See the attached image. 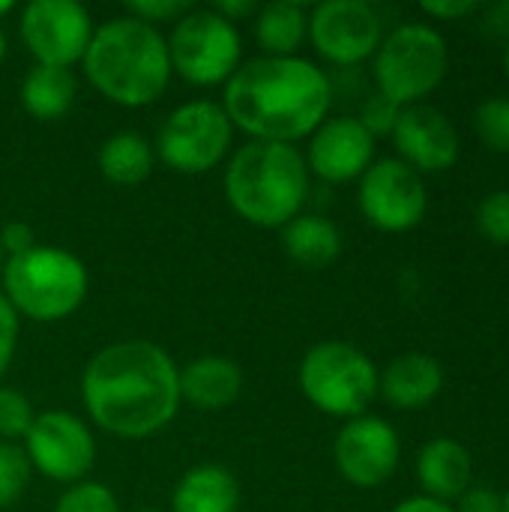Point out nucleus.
<instances>
[{"label":"nucleus","instance_id":"f257e3e1","mask_svg":"<svg viewBox=\"0 0 509 512\" xmlns=\"http://www.w3.org/2000/svg\"><path fill=\"white\" fill-rule=\"evenodd\" d=\"M81 399L102 432L141 441L162 432L177 417L180 369L156 342H114L84 366Z\"/></svg>","mask_w":509,"mask_h":512},{"label":"nucleus","instance_id":"f03ea898","mask_svg":"<svg viewBox=\"0 0 509 512\" xmlns=\"http://www.w3.org/2000/svg\"><path fill=\"white\" fill-rule=\"evenodd\" d=\"M330 102V78L312 60L255 57L228 78L222 108L252 141L294 144L327 120Z\"/></svg>","mask_w":509,"mask_h":512},{"label":"nucleus","instance_id":"7ed1b4c3","mask_svg":"<svg viewBox=\"0 0 509 512\" xmlns=\"http://www.w3.org/2000/svg\"><path fill=\"white\" fill-rule=\"evenodd\" d=\"M81 63L87 81L108 102L123 108H144L156 102L171 81L165 36L159 27L132 15L99 24Z\"/></svg>","mask_w":509,"mask_h":512},{"label":"nucleus","instance_id":"20e7f679","mask_svg":"<svg viewBox=\"0 0 509 512\" xmlns=\"http://www.w3.org/2000/svg\"><path fill=\"white\" fill-rule=\"evenodd\" d=\"M225 195L240 219L285 228L309 198V168L294 144L249 141L225 168Z\"/></svg>","mask_w":509,"mask_h":512},{"label":"nucleus","instance_id":"39448f33","mask_svg":"<svg viewBox=\"0 0 509 512\" xmlns=\"http://www.w3.org/2000/svg\"><path fill=\"white\" fill-rule=\"evenodd\" d=\"M3 297L18 312L39 324H54L78 312L87 297L90 276L78 255L57 246H33L24 255L3 261Z\"/></svg>","mask_w":509,"mask_h":512},{"label":"nucleus","instance_id":"423d86ee","mask_svg":"<svg viewBox=\"0 0 509 512\" xmlns=\"http://www.w3.org/2000/svg\"><path fill=\"white\" fill-rule=\"evenodd\" d=\"M450 72V48L438 27L405 21L390 30L375 51L378 93L399 108L423 102Z\"/></svg>","mask_w":509,"mask_h":512},{"label":"nucleus","instance_id":"0eeeda50","mask_svg":"<svg viewBox=\"0 0 509 512\" xmlns=\"http://www.w3.org/2000/svg\"><path fill=\"white\" fill-rule=\"evenodd\" d=\"M300 390L321 414L354 420L378 396V369L348 342H321L300 363Z\"/></svg>","mask_w":509,"mask_h":512},{"label":"nucleus","instance_id":"6e6552de","mask_svg":"<svg viewBox=\"0 0 509 512\" xmlns=\"http://www.w3.org/2000/svg\"><path fill=\"white\" fill-rule=\"evenodd\" d=\"M165 42L171 69L195 87L228 84L243 60L237 24L225 21L213 9H189L180 15Z\"/></svg>","mask_w":509,"mask_h":512},{"label":"nucleus","instance_id":"1a4fd4ad","mask_svg":"<svg viewBox=\"0 0 509 512\" xmlns=\"http://www.w3.org/2000/svg\"><path fill=\"white\" fill-rule=\"evenodd\" d=\"M234 126L219 102L192 99L168 114L159 129L156 153L177 174H207L231 147Z\"/></svg>","mask_w":509,"mask_h":512},{"label":"nucleus","instance_id":"9d476101","mask_svg":"<svg viewBox=\"0 0 509 512\" xmlns=\"http://www.w3.org/2000/svg\"><path fill=\"white\" fill-rule=\"evenodd\" d=\"M366 222L387 234L411 231L423 222L429 207V192L423 177L402 159H375L360 177L357 192Z\"/></svg>","mask_w":509,"mask_h":512},{"label":"nucleus","instance_id":"9b49d317","mask_svg":"<svg viewBox=\"0 0 509 512\" xmlns=\"http://www.w3.org/2000/svg\"><path fill=\"white\" fill-rule=\"evenodd\" d=\"M24 453L42 477L75 486L96 465V438L75 414L45 411L24 435Z\"/></svg>","mask_w":509,"mask_h":512},{"label":"nucleus","instance_id":"f8f14e48","mask_svg":"<svg viewBox=\"0 0 509 512\" xmlns=\"http://www.w3.org/2000/svg\"><path fill=\"white\" fill-rule=\"evenodd\" d=\"M18 27L39 66L72 69L84 60L93 39L90 12L78 0H30Z\"/></svg>","mask_w":509,"mask_h":512},{"label":"nucleus","instance_id":"ddd939ff","mask_svg":"<svg viewBox=\"0 0 509 512\" xmlns=\"http://www.w3.org/2000/svg\"><path fill=\"white\" fill-rule=\"evenodd\" d=\"M309 39L315 51L336 66H357L375 57L384 27L366 0H324L309 12Z\"/></svg>","mask_w":509,"mask_h":512},{"label":"nucleus","instance_id":"4468645a","mask_svg":"<svg viewBox=\"0 0 509 512\" xmlns=\"http://www.w3.org/2000/svg\"><path fill=\"white\" fill-rule=\"evenodd\" d=\"M402 444L396 429L384 417H354L336 435L333 459L339 474L357 489H378L384 486L399 468Z\"/></svg>","mask_w":509,"mask_h":512},{"label":"nucleus","instance_id":"2eb2a0df","mask_svg":"<svg viewBox=\"0 0 509 512\" xmlns=\"http://www.w3.org/2000/svg\"><path fill=\"white\" fill-rule=\"evenodd\" d=\"M390 138L399 153L396 159H402L420 177L450 171L462 153V138L456 123L441 108L426 102L402 108Z\"/></svg>","mask_w":509,"mask_h":512},{"label":"nucleus","instance_id":"dca6fc26","mask_svg":"<svg viewBox=\"0 0 509 512\" xmlns=\"http://www.w3.org/2000/svg\"><path fill=\"white\" fill-rule=\"evenodd\" d=\"M309 174L324 183H351L375 162V138L357 117H327L312 135L306 150Z\"/></svg>","mask_w":509,"mask_h":512},{"label":"nucleus","instance_id":"f3484780","mask_svg":"<svg viewBox=\"0 0 509 512\" xmlns=\"http://www.w3.org/2000/svg\"><path fill=\"white\" fill-rule=\"evenodd\" d=\"M444 390V369L432 354L408 351L387 363L378 372V396L399 411H420L438 399Z\"/></svg>","mask_w":509,"mask_h":512},{"label":"nucleus","instance_id":"a211bd4d","mask_svg":"<svg viewBox=\"0 0 509 512\" xmlns=\"http://www.w3.org/2000/svg\"><path fill=\"white\" fill-rule=\"evenodd\" d=\"M474 477V462L465 444L456 438H432L420 453H417V483L420 495L456 504L468 489Z\"/></svg>","mask_w":509,"mask_h":512},{"label":"nucleus","instance_id":"6ab92c4d","mask_svg":"<svg viewBox=\"0 0 509 512\" xmlns=\"http://www.w3.org/2000/svg\"><path fill=\"white\" fill-rule=\"evenodd\" d=\"M243 393V369L231 357L204 354L180 369V402L198 411H225Z\"/></svg>","mask_w":509,"mask_h":512},{"label":"nucleus","instance_id":"aec40b11","mask_svg":"<svg viewBox=\"0 0 509 512\" xmlns=\"http://www.w3.org/2000/svg\"><path fill=\"white\" fill-rule=\"evenodd\" d=\"M240 483L222 465L189 468L171 495V512H237Z\"/></svg>","mask_w":509,"mask_h":512},{"label":"nucleus","instance_id":"412c9836","mask_svg":"<svg viewBox=\"0 0 509 512\" xmlns=\"http://www.w3.org/2000/svg\"><path fill=\"white\" fill-rule=\"evenodd\" d=\"M282 249L294 264L324 270L342 255V231L327 216L300 213L282 228Z\"/></svg>","mask_w":509,"mask_h":512},{"label":"nucleus","instance_id":"4be33fe9","mask_svg":"<svg viewBox=\"0 0 509 512\" xmlns=\"http://www.w3.org/2000/svg\"><path fill=\"white\" fill-rule=\"evenodd\" d=\"M78 93V81L72 75V69H60V66H33L24 81H21V105L30 117L36 120H60Z\"/></svg>","mask_w":509,"mask_h":512},{"label":"nucleus","instance_id":"5701e85b","mask_svg":"<svg viewBox=\"0 0 509 512\" xmlns=\"http://www.w3.org/2000/svg\"><path fill=\"white\" fill-rule=\"evenodd\" d=\"M309 36V12L291 0H273L258 9L255 39L264 57H297V48Z\"/></svg>","mask_w":509,"mask_h":512},{"label":"nucleus","instance_id":"b1692460","mask_svg":"<svg viewBox=\"0 0 509 512\" xmlns=\"http://www.w3.org/2000/svg\"><path fill=\"white\" fill-rule=\"evenodd\" d=\"M99 171L114 186H138L153 171V147L138 132H117L99 147Z\"/></svg>","mask_w":509,"mask_h":512},{"label":"nucleus","instance_id":"393cba45","mask_svg":"<svg viewBox=\"0 0 509 512\" xmlns=\"http://www.w3.org/2000/svg\"><path fill=\"white\" fill-rule=\"evenodd\" d=\"M474 132L486 150L509 156V96H489L474 108Z\"/></svg>","mask_w":509,"mask_h":512},{"label":"nucleus","instance_id":"a878e982","mask_svg":"<svg viewBox=\"0 0 509 512\" xmlns=\"http://www.w3.org/2000/svg\"><path fill=\"white\" fill-rule=\"evenodd\" d=\"M33 465L24 453V447L0 441V512L21 501V495L30 486Z\"/></svg>","mask_w":509,"mask_h":512},{"label":"nucleus","instance_id":"bb28decb","mask_svg":"<svg viewBox=\"0 0 509 512\" xmlns=\"http://www.w3.org/2000/svg\"><path fill=\"white\" fill-rule=\"evenodd\" d=\"M33 420H36V411L30 399L12 387H0V441L15 444L18 438L30 432Z\"/></svg>","mask_w":509,"mask_h":512},{"label":"nucleus","instance_id":"cd10ccee","mask_svg":"<svg viewBox=\"0 0 509 512\" xmlns=\"http://www.w3.org/2000/svg\"><path fill=\"white\" fill-rule=\"evenodd\" d=\"M54 512H120V504L108 486L81 480L63 492Z\"/></svg>","mask_w":509,"mask_h":512},{"label":"nucleus","instance_id":"c85d7f7f","mask_svg":"<svg viewBox=\"0 0 509 512\" xmlns=\"http://www.w3.org/2000/svg\"><path fill=\"white\" fill-rule=\"evenodd\" d=\"M477 228L486 240L509 246V189L489 192L477 207Z\"/></svg>","mask_w":509,"mask_h":512},{"label":"nucleus","instance_id":"c756f323","mask_svg":"<svg viewBox=\"0 0 509 512\" xmlns=\"http://www.w3.org/2000/svg\"><path fill=\"white\" fill-rule=\"evenodd\" d=\"M399 105L396 102H390L387 96H381V93H372L366 102H363V111H360V123L369 129V135L372 138H381V135H393V126H396V120H399Z\"/></svg>","mask_w":509,"mask_h":512},{"label":"nucleus","instance_id":"7c9ffc66","mask_svg":"<svg viewBox=\"0 0 509 512\" xmlns=\"http://www.w3.org/2000/svg\"><path fill=\"white\" fill-rule=\"evenodd\" d=\"M126 12L132 18H141L156 27L159 21H171V18L177 21L180 15H186L189 3H183V0H138V3H129Z\"/></svg>","mask_w":509,"mask_h":512},{"label":"nucleus","instance_id":"2f4dec72","mask_svg":"<svg viewBox=\"0 0 509 512\" xmlns=\"http://www.w3.org/2000/svg\"><path fill=\"white\" fill-rule=\"evenodd\" d=\"M18 345V312L9 306V300L0 291V375L9 369Z\"/></svg>","mask_w":509,"mask_h":512},{"label":"nucleus","instance_id":"473e14b6","mask_svg":"<svg viewBox=\"0 0 509 512\" xmlns=\"http://www.w3.org/2000/svg\"><path fill=\"white\" fill-rule=\"evenodd\" d=\"M0 246H3V255L6 258H15V255H24L36 246L33 240V228L27 222H6L0 228Z\"/></svg>","mask_w":509,"mask_h":512},{"label":"nucleus","instance_id":"72a5a7b5","mask_svg":"<svg viewBox=\"0 0 509 512\" xmlns=\"http://www.w3.org/2000/svg\"><path fill=\"white\" fill-rule=\"evenodd\" d=\"M456 512H504V495L492 492V489H483V486H471L456 504Z\"/></svg>","mask_w":509,"mask_h":512},{"label":"nucleus","instance_id":"f704fd0d","mask_svg":"<svg viewBox=\"0 0 509 512\" xmlns=\"http://www.w3.org/2000/svg\"><path fill=\"white\" fill-rule=\"evenodd\" d=\"M423 15L429 18H441V21H459L465 15H474L477 12V3L474 0H426L420 3Z\"/></svg>","mask_w":509,"mask_h":512},{"label":"nucleus","instance_id":"c9c22d12","mask_svg":"<svg viewBox=\"0 0 509 512\" xmlns=\"http://www.w3.org/2000/svg\"><path fill=\"white\" fill-rule=\"evenodd\" d=\"M393 512H456L453 504H444V501H435V498H426V495H414V498H405L402 504H396Z\"/></svg>","mask_w":509,"mask_h":512},{"label":"nucleus","instance_id":"e433bc0d","mask_svg":"<svg viewBox=\"0 0 509 512\" xmlns=\"http://www.w3.org/2000/svg\"><path fill=\"white\" fill-rule=\"evenodd\" d=\"M213 12L216 15H222L225 21H237L240 15H249V12H255V3H249V0H243V3H234V0H222V3H216L213 6Z\"/></svg>","mask_w":509,"mask_h":512},{"label":"nucleus","instance_id":"4c0bfd02","mask_svg":"<svg viewBox=\"0 0 509 512\" xmlns=\"http://www.w3.org/2000/svg\"><path fill=\"white\" fill-rule=\"evenodd\" d=\"M12 9H15V3H12V0H0V18H3L6 12H12Z\"/></svg>","mask_w":509,"mask_h":512},{"label":"nucleus","instance_id":"58836bf2","mask_svg":"<svg viewBox=\"0 0 509 512\" xmlns=\"http://www.w3.org/2000/svg\"><path fill=\"white\" fill-rule=\"evenodd\" d=\"M504 69H507V78H509V42H507V48H504Z\"/></svg>","mask_w":509,"mask_h":512},{"label":"nucleus","instance_id":"ea45409f","mask_svg":"<svg viewBox=\"0 0 509 512\" xmlns=\"http://www.w3.org/2000/svg\"><path fill=\"white\" fill-rule=\"evenodd\" d=\"M504 512H509V489L504 492Z\"/></svg>","mask_w":509,"mask_h":512},{"label":"nucleus","instance_id":"a19ab883","mask_svg":"<svg viewBox=\"0 0 509 512\" xmlns=\"http://www.w3.org/2000/svg\"><path fill=\"white\" fill-rule=\"evenodd\" d=\"M3 48H6V39H3V33H0V57H3Z\"/></svg>","mask_w":509,"mask_h":512},{"label":"nucleus","instance_id":"79ce46f5","mask_svg":"<svg viewBox=\"0 0 509 512\" xmlns=\"http://www.w3.org/2000/svg\"><path fill=\"white\" fill-rule=\"evenodd\" d=\"M3 261H6V255H3V246H0V267H3Z\"/></svg>","mask_w":509,"mask_h":512},{"label":"nucleus","instance_id":"37998d69","mask_svg":"<svg viewBox=\"0 0 509 512\" xmlns=\"http://www.w3.org/2000/svg\"><path fill=\"white\" fill-rule=\"evenodd\" d=\"M135 512H159V510H135Z\"/></svg>","mask_w":509,"mask_h":512}]
</instances>
